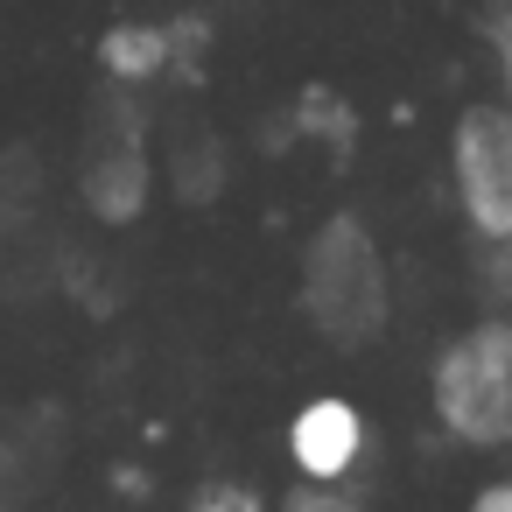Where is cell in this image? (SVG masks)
Wrapping results in <instances>:
<instances>
[{"label":"cell","instance_id":"52a82bcc","mask_svg":"<svg viewBox=\"0 0 512 512\" xmlns=\"http://www.w3.org/2000/svg\"><path fill=\"white\" fill-rule=\"evenodd\" d=\"M274 512H365V505H358L344 484H302V477H295L288 498H281Z\"/></svg>","mask_w":512,"mask_h":512},{"label":"cell","instance_id":"277c9868","mask_svg":"<svg viewBox=\"0 0 512 512\" xmlns=\"http://www.w3.org/2000/svg\"><path fill=\"white\" fill-rule=\"evenodd\" d=\"M99 64L120 85H148V78L176 71V22H113L99 36Z\"/></svg>","mask_w":512,"mask_h":512},{"label":"cell","instance_id":"8992f818","mask_svg":"<svg viewBox=\"0 0 512 512\" xmlns=\"http://www.w3.org/2000/svg\"><path fill=\"white\" fill-rule=\"evenodd\" d=\"M477 274H484V295L498 316H512V239H484L477 253Z\"/></svg>","mask_w":512,"mask_h":512},{"label":"cell","instance_id":"ba28073f","mask_svg":"<svg viewBox=\"0 0 512 512\" xmlns=\"http://www.w3.org/2000/svg\"><path fill=\"white\" fill-rule=\"evenodd\" d=\"M463 512H512V477H491L463 498Z\"/></svg>","mask_w":512,"mask_h":512},{"label":"cell","instance_id":"3957f363","mask_svg":"<svg viewBox=\"0 0 512 512\" xmlns=\"http://www.w3.org/2000/svg\"><path fill=\"white\" fill-rule=\"evenodd\" d=\"M288 470L302 484H351L372 456V421L358 400L344 393H309L295 414H288Z\"/></svg>","mask_w":512,"mask_h":512},{"label":"cell","instance_id":"9c48e42d","mask_svg":"<svg viewBox=\"0 0 512 512\" xmlns=\"http://www.w3.org/2000/svg\"><path fill=\"white\" fill-rule=\"evenodd\" d=\"M484 36H491V50H498V43H512V0H491V15H484Z\"/></svg>","mask_w":512,"mask_h":512},{"label":"cell","instance_id":"6da1fadb","mask_svg":"<svg viewBox=\"0 0 512 512\" xmlns=\"http://www.w3.org/2000/svg\"><path fill=\"white\" fill-rule=\"evenodd\" d=\"M428 414L463 449H512V316H477L428 358Z\"/></svg>","mask_w":512,"mask_h":512},{"label":"cell","instance_id":"5b68a950","mask_svg":"<svg viewBox=\"0 0 512 512\" xmlns=\"http://www.w3.org/2000/svg\"><path fill=\"white\" fill-rule=\"evenodd\" d=\"M183 512H267V498H260L253 484H239V477H211V484L190 491Z\"/></svg>","mask_w":512,"mask_h":512},{"label":"cell","instance_id":"30bf717a","mask_svg":"<svg viewBox=\"0 0 512 512\" xmlns=\"http://www.w3.org/2000/svg\"><path fill=\"white\" fill-rule=\"evenodd\" d=\"M491 57H498V99H505V106H512V43H498V50H491Z\"/></svg>","mask_w":512,"mask_h":512},{"label":"cell","instance_id":"7a4b0ae2","mask_svg":"<svg viewBox=\"0 0 512 512\" xmlns=\"http://www.w3.org/2000/svg\"><path fill=\"white\" fill-rule=\"evenodd\" d=\"M449 190L477 246L512 239V106L505 99H477L449 120Z\"/></svg>","mask_w":512,"mask_h":512}]
</instances>
